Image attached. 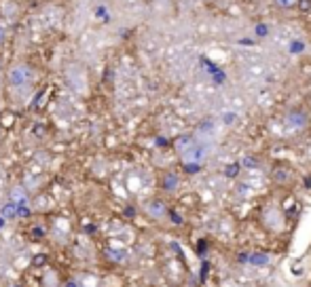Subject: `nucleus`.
<instances>
[{"instance_id":"1","label":"nucleus","mask_w":311,"mask_h":287,"mask_svg":"<svg viewBox=\"0 0 311 287\" xmlns=\"http://www.w3.org/2000/svg\"><path fill=\"white\" fill-rule=\"evenodd\" d=\"M7 78L11 84V91H15L17 95H25L34 84V70L32 66H28L23 62L13 64L7 72Z\"/></svg>"},{"instance_id":"5","label":"nucleus","mask_w":311,"mask_h":287,"mask_svg":"<svg viewBox=\"0 0 311 287\" xmlns=\"http://www.w3.org/2000/svg\"><path fill=\"white\" fill-rule=\"evenodd\" d=\"M273 3L279 9H292V7H296V3H299V0H273Z\"/></svg>"},{"instance_id":"4","label":"nucleus","mask_w":311,"mask_h":287,"mask_svg":"<svg viewBox=\"0 0 311 287\" xmlns=\"http://www.w3.org/2000/svg\"><path fill=\"white\" fill-rule=\"evenodd\" d=\"M146 211L152 215V218H165V205L161 203V200H152V203L146 205Z\"/></svg>"},{"instance_id":"7","label":"nucleus","mask_w":311,"mask_h":287,"mask_svg":"<svg viewBox=\"0 0 311 287\" xmlns=\"http://www.w3.org/2000/svg\"><path fill=\"white\" fill-rule=\"evenodd\" d=\"M201 3H212V0H201Z\"/></svg>"},{"instance_id":"3","label":"nucleus","mask_w":311,"mask_h":287,"mask_svg":"<svg viewBox=\"0 0 311 287\" xmlns=\"http://www.w3.org/2000/svg\"><path fill=\"white\" fill-rule=\"evenodd\" d=\"M265 222L269 228H273V231H281V228H284V218H281L279 209H275V207H269L265 211Z\"/></svg>"},{"instance_id":"6","label":"nucleus","mask_w":311,"mask_h":287,"mask_svg":"<svg viewBox=\"0 0 311 287\" xmlns=\"http://www.w3.org/2000/svg\"><path fill=\"white\" fill-rule=\"evenodd\" d=\"M5 38H7V32L3 30V27H0V45H3V42H5Z\"/></svg>"},{"instance_id":"2","label":"nucleus","mask_w":311,"mask_h":287,"mask_svg":"<svg viewBox=\"0 0 311 287\" xmlns=\"http://www.w3.org/2000/svg\"><path fill=\"white\" fill-rule=\"evenodd\" d=\"M307 123H309L307 114H303V112H299V110H294V112L286 114V119H284V125H286L288 131H301V129L307 127Z\"/></svg>"}]
</instances>
